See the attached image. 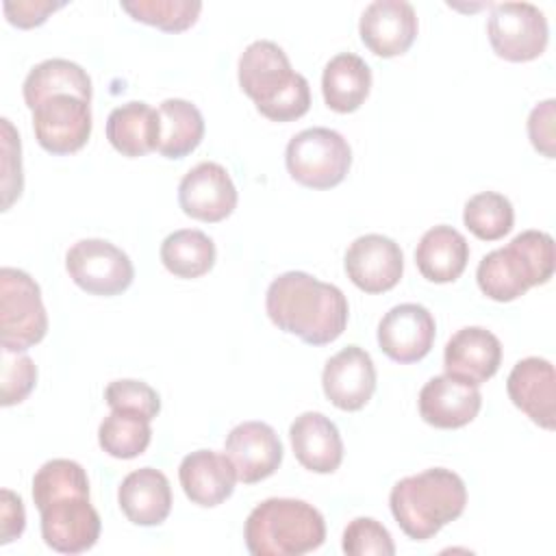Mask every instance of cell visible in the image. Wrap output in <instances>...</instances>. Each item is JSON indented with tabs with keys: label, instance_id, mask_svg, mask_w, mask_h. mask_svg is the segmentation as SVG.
Masks as SVG:
<instances>
[{
	"label": "cell",
	"instance_id": "cell-1",
	"mask_svg": "<svg viewBox=\"0 0 556 556\" xmlns=\"http://www.w3.org/2000/svg\"><path fill=\"white\" fill-rule=\"evenodd\" d=\"M265 311L278 330L308 345L339 339L350 315L343 291L306 271H285L274 278L265 293Z\"/></svg>",
	"mask_w": 556,
	"mask_h": 556
},
{
	"label": "cell",
	"instance_id": "cell-2",
	"mask_svg": "<svg viewBox=\"0 0 556 556\" xmlns=\"http://www.w3.org/2000/svg\"><path fill=\"white\" fill-rule=\"evenodd\" d=\"M239 87L271 122H293L311 109L308 80L293 72L287 52L269 41H252L239 56Z\"/></svg>",
	"mask_w": 556,
	"mask_h": 556
},
{
	"label": "cell",
	"instance_id": "cell-3",
	"mask_svg": "<svg viewBox=\"0 0 556 556\" xmlns=\"http://www.w3.org/2000/svg\"><path fill=\"white\" fill-rule=\"evenodd\" d=\"M389 506L406 536L428 541L443 526L463 515L467 486L456 471L432 467L395 482Z\"/></svg>",
	"mask_w": 556,
	"mask_h": 556
},
{
	"label": "cell",
	"instance_id": "cell-4",
	"mask_svg": "<svg viewBox=\"0 0 556 556\" xmlns=\"http://www.w3.org/2000/svg\"><path fill=\"white\" fill-rule=\"evenodd\" d=\"M243 539L254 556H302L324 543L326 521L304 500L269 497L248 515Z\"/></svg>",
	"mask_w": 556,
	"mask_h": 556
},
{
	"label": "cell",
	"instance_id": "cell-5",
	"mask_svg": "<svg viewBox=\"0 0 556 556\" xmlns=\"http://www.w3.org/2000/svg\"><path fill=\"white\" fill-rule=\"evenodd\" d=\"M554 239L543 230H523L480 261L476 280L486 298L513 302L530 287L545 285L554 276Z\"/></svg>",
	"mask_w": 556,
	"mask_h": 556
},
{
	"label": "cell",
	"instance_id": "cell-6",
	"mask_svg": "<svg viewBox=\"0 0 556 556\" xmlns=\"http://www.w3.org/2000/svg\"><path fill=\"white\" fill-rule=\"evenodd\" d=\"M285 163L289 176L308 189H330L343 182L352 165L348 139L324 126L304 128L287 143Z\"/></svg>",
	"mask_w": 556,
	"mask_h": 556
},
{
	"label": "cell",
	"instance_id": "cell-7",
	"mask_svg": "<svg viewBox=\"0 0 556 556\" xmlns=\"http://www.w3.org/2000/svg\"><path fill=\"white\" fill-rule=\"evenodd\" d=\"M48 332V313L35 278L15 267L0 269V345L26 352Z\"/></svg>",
	"mask_w": 556,
	"mask_h": 556
},
{
	"label": "cell",
	"instance_id": "cell-8",
	"mask_svg": "<svg viewBox=\"0 0 556 556\" xmlns=\"http://www.w3.org/2000/svg\"><path fill=\"white\" fill-rule=\"evenodd\" d=\"M486 35L493 52L513 63L541 56L547 48V17L532 2H500L491 7Z\"/></svg>",
	"mask_w": 556,
	"mask_h": 556
},
{
	"label": "cell",
	"instance_id": "cell-9",
	"mask_svg": "<svg viewBox=\"0 0 556 556\" xmlns=\"http://www.w3.org/2000/svg\"><path fill=\"white\" fill-rule=\"evenodd\" d=\"M70 278L91 295H117L132 285L135 267L128 254L104 239H80L65 254Z\"/></svg>",
	"mask_w": 556,
	"mask_h": 556
},
{
	"label": "cell",
	"instance_id": "cell-10",
	"mask_svg": "<svg viewBox=\"0 0 556 556\" xmlns=\"http://www.w3.org/2000/svg\"><path fill=\"white\" fill-rule=\"evenodd\" d=\"M41 539L59 554H80L100 539L102 521L89 495H65L39 508Z\"/></svg>",
	"mask_w": 556,
	"mask_h": 556
},
{
	"label": "cell",
	"instance_id": "cell-11",
	"mask_svg": "<svg viewBox=\"0 0 556 556\" xmlns=\"http://www.w3.org/2000/svg\"><path fill=\"white\" fill-rule=\"evenodd\" d=\"M37 143L50 154L78 152L91 135L89 102L78 96H52L33 109Z\"/></svg>",
	"mask_w": 556,
	"mask_h": 556
},
{
	"label": "cell",
	"instance_id": "cell-12",
	"mask_svg": "<svg viewBox=\"0 0 556 556\" xmlns=\"http://www.w3.org/2000/svg\"><path fill=\"white\" fill-rule=\"evenodd\" d=\"M178 204L185 215L200 222H222L237 206V187L224 165L202 161L178 185Z\"/></svg>",
	"mask_w": 556,
	"mask_h": 556
},
{
	"label": "cell",
	"instance_id": "cell-13",
	"mask_svg": "<svg viewBox=\"0 0 556 556\" xmlns=\"http://www.w3.org/2000/svg\"><path fill=\"white\" fill-rule=\"evenodd\" d=\"M343 267L348 278L365 293H384L393 289L404 271L400 245L384 235H363L345 250Z\"/></svg>",
	"mask_w": 556,
	"mask_h": 556
},
{
	"label": "cell",
	"instance_id": "cell-14",
	"mask_svg": "<svg viewBox=\"0 0 556 556\" xmlns=\"http://www.w3.org/2000/svg\"><path fill=\"white\" fill-rule=\"evenodd\" d=\"M437 324L432 313L415 302H404L384 313L378 324V345L395 363L421 361L434 343Z\"/></svg>",
	"mask_w": 556,
	"mask_h": 556
},
{
	"label": "cell",
	"instance_id": "cell-15",
	"mask_svg": "<svg viewBox=\"0 0 556 556\" xmlns=\"http://www.w3.org/2000/svg\"><path fill=\"white\" fill-rule=\"evenodd\" d=\"M417 13L406 0H376L365 7L358 35L376 56L391 59L404 54L417 37Z\"/></svg>",
	"mask_w": 556,
	"mask_h": 556
},
{
	"label": "cell",
	"instance_id": "cell-16",
	"mask_svg": "<svg viewBox=\"0 0 556 556\" xmlns=\"http://www.w3.org/2000/svg\"><path fill=\"white\" fill-rule=\"evenodd\" d=\"M480 406L482 395L478 384L452 374L430 378L419 391L421 419L441 430H454L471 424L480 413Z\"/></svg>",
	"mask_w": 556,
	"mask_h": 556
},
{
	"label": "cell",
	"instance_id": "cell-17",
	"mask_svg": "<svg viewBox=\"0 0 556 556\" xmlns=\"http://www.w3.org/2000/svg\"><path fill=\"white\" fill-rule=\"evenodd\" d=\"M324 395L341 410H361L376 391V367L358 345H348L330 356L321 371Z\"/></svg>",
	"mask_w": 556,
	"mask_h": 556
},
{
	"label": "cell",
	"instance_id": "cell-18",
	"mask_svg": "<svg viewBox=\"0 0 556 556\" xmlns=\"http://www.w3.org/2000/svg\"><path fill=\"white\" fill-rule=\"evenodd\" d=\"M226 454L243 484H254L271 473L282 463V443L276 430L265 421L237 424L226 437Z\"/></svg>",
	"mask_w": 556,
	"mask_h": 556
},
{
	"label": "cell",
	"instance_id": "cell-19",
	"mask_svg": "<svg viewBox=\"0 0 556 556\" xmlns=\"http://www.w3.org/2000/svg\"><path fill=\"white\" fill-rule=\"evenodd\" d=\"M513 404L536 426L554 430L556 426V374L547 358L528 356L519 361L506 380Z\"/></svg>",
	"mask_w": 556,
	"mask_h": 556
},
{
	"label": "cell",
	"instance_id": "cell-20",
	"mask_svg": "<svg viewBox=\"0 0 556 556\" xmlns=\"http://www.w3.org/2000/svg\"><path fill=\"white\" fill-rule=\"evenodd\" d=\"M178 480L185 495L204 508L226 502L237 484V469L228 454L195 450L180 460Z\"/></svg>",
	"mask_w": 556,
	"mask_h": 556
},
{
	"label": "cell",
	"instance_id": "cell-21",
	"mask_svg": "<svg viewBox=\"0 0 556 556\" xmlns=\"http://www.w3.org/2000/svg\"><path fill=\"white\" fill-rule=\"evenodd\" d=\"M500 363L502 343L491 330L482 326L460 328L445 343V374L465 378L478 387L497 374Z\"/></svg>",
	"mask_w": 556,
	"mask_h": 556
},
{
	"label": "cell",
	"instance_id": "cell-22",
	"mask_svg": "<svg viewBox=\"0 0 556 556\" xmlns=\"http://www.w3.org/2000/svg\"><path fill=\"white\" fill-rule=\"evenodd\" d=\"M289 439L298 463L315 473H332L343 460V441L330 417L306 410L289 426Z\"/></svg>",
	"mask_w": 556,
	"mask_h": 556
},
{
	"label": "cell",
	"instance_id": "cell-23",
	"mask_svg": "<svg viewBox=\"0 0 556 556\" xmlns=\"http://www.w3.org/2000/svg\"><path fill=\"white\" fill-rule=\"evenodd\" d=\"M117 502L130 523L159 526L172 510L169 480L154 467L135 469L122 480L117 489Z\"/></svg>",
	"mask_w": 556,
	"mask_h": 556
},
{
	"label": "cell",
	"instance_id": "cell-24",
	"mask_svg": "<svg viewBox=\"0 0 556 556\" xmlns=\"http://www.w3.org/2000/svg\"><path fill=\"white\" fill-rule=\"evenodd\" d=\"M106 139L122 156L128 159L156 150L161 139L159 111L141 100L115 106L106 117Z\"/></svg>",
	"mask_w": 556,
	"mask_h": 556
},
{
	"label": "cell",
	"instance_id": "cell-25",
	"mask_svg": "<svg viewBox=\"0 0 556 556\" xmlns=\"http://www.w3.org/2000/svg\"><path fill=\"white\" fill-rule=\"evenodd\" d=\"M469 261L467 239L452 226H434L426 230L415 250L419 274L437 285L454 282L460 278Z\"/></svg>",
	"mask_w": 556,
	"mask_h": 556
},
{
	"label": "cell",
	"instance_id": "cell-26",
	"mask_svg": "<svg viewBox=\"0 0 556 556\" xmlns=\"http://www.w3.org/2000/svg\"><path fill=\"white\" fill-rule=\"evenodd\" d=\"M371 70L354 52L332 56L321 74V93L328 109L337 113L356 111L369 96Z\"/></svg>",
	"mask_w": 556,
	"mask_h": 556
},
{
	"label": "cell",
	"instance_id": "cell-27",
	"mask_svg": "<svg viewBox=\"0 0 556 556\" xmlns=\"http://www.w3.org/2000/svg\"><path fill=\"white\" fill-rule=\"evenodd\" d=\"M22 93L28 109H37L43 100L52 96H63V93L78 96L91 102V78L74 61L46 59L26 74Z\"/></svg>",
	"mask_w": 556,
	"mask_h": 556
},
{
	"label": "cell",
	"instance_id": "cell-28",
	"mask_svg": "<svg viewBox=\"0 0 556 556\" xmlns=\"http://www.w3.org/2000/svg\"><path fill=\"white\" fill-rule=\"evenodd\" d=\"M161 139L156 152L165 159H185L204 139V117L195 104L182 98H167L159 104Z\"/></svg>",
	"mask_w": 556,
	"mask_h": 556
},
{
	"label": "cell",
	"instance_id": "cell-29",
	"mask_svg": "<svg viewBox=\"0 0 556 556\" xmlns=\"http://www.w3.org/2000/svg\"><path fill=\"white\" fill-rule=\"evenodd\" d=\"M215 256L213 239L195 228L174 230L161 243V263L165 269L187 280L208 274L215 265Z\"/></svg>",
	"mask_w": 556,
	"mask_h": 556
},
{
	"label": "cell",
	"instance_id": "cell-30",
	"mask_svg": "<svg viewBox=\"0 0 556 556\" xmlns=\"http://www.w3.org/2000/svg\"><path fill=\"white\" fill-rule=\"evenodd\" d=\"M146 415L124 408H111V413L100 421L98 443L113 458H137L143 454L152 439V428Z\"/></svg>",
	"mask_w": 556,
	"mask_h": 556
},
{
	"label": "cell",
	"instance_id": "cell-31",
	"mask_svg": "<svg viewBox=\"0 0 556 556\" xmlns=\"http://www.w3.org/2000/svg\"><path fill=\"white\" fill-rule=\"evenodd\" d=\"M463 222L467 230L478 239L497 241L510 232L515 224V211L506 195L497 191H480L467 200Z\"/></svg>",
	"mask_w": 556,
	"mask_h": 556
},
{
	"label": "cell",
	"instance_id": "cell-32",
	"mask_svg": "<svg viewBox=\"0 0 556 556\" xmlns=\"http://www.w3.org/2000/svg\"><path fill=\"white\" fill-rule=\"evenodd\" d=\"M65 495H89L87 471L76 460L52 458L33 478V502L37 508H43L48 502Z\"/></svg>",
	"mask_w": 556,
	"mask_h": 556
},
{
	"label": "cell",
	"instance_id": "cell-33",
	"mask_svg": "<svg viewBox=\"0 0 556 556\" xmlns=\"http://www.w3.org/2000/svg\"><path fill=\"white\" fill-rule=\"evenodd\" d=\"M122 11H126L132 20L156 26L165 33H182L198 22L202 11V2L191 0H135L122 2Z\"/></svg>",
	"mask_w": 556,
	"mask_h": 556
},
{
	"label": "cell",
	"instance_id": "cell-34",
	"mask_svg": "<svg viewBox=\"0 0 556 556\" xmlns=\"http://www.w3.org/2000/svg\"><path fill=\"white\" fill-rule=\"evenodd\" d=\"M343 552L348 556H393L395 545L389 530L371 519V517H356L343 530Z\"/></svg>",
	"mask_w": 556,
	"mask_h": 556
},
{
	"label": "cell",
	"instance_id": "cell-35",
	"mask_svg": "<svg viewBox=\"0 0 556 556\" xmlns=\"http://www.w3.org/2000/svg\"><path fill=\"white\" fill-rule=\"evenodd\" d=\"M2 406L24 402L37 382V367L26 352L2 348Z\"/></svg>",
	"mask_w": 556,
	"mask_h": 556
},
{
	"label": "cell",
	"instance_id": "cell-36",
	"mask_svg": "<svg viewBox=\"0 0 556 556\" xmlns=\"http://www.w3.org/2000/svg\"><path fill=\"white\" fill-rule=\"evenodd\" d=\"M104 400L111 408H124L146 415L148 419H154L161 410V397L159 393L143 380H113L104 389Z\"/></svg>",
	"mask_w": 556,
	"mask_h": 556
},
{
	"label": "cell",
	"instance_id": "cell-37",
	"mask_svg": "<svg viewBox=\"0 0 556 556\" xmlns=\"http://www.w3.org/2000/svg\"><path fill=\"white\" fill-rule=\"evenodd\" d=\"M2 211H9L11 204L22 195L24 176H22V146L20 135L15 132L11 119L2 117Z\"/></svg>",
	"mask_w": 556,
	"mask_h": 556
},
{
	"label": "cell",
	"instance_id": "cell-38",
	"mask_svg": "<svg viewBox=\"0 0 556 556\" xmlns=\"http://www.w3.org/2000/svg\"><path fill=\"white\" fill-rule=\"evenodd\" d=\"M554 104L556 100H543L530 111L528 117V137L536 152L547 159H554Z\"/></svg>",
	"mask_w": 556,
	"mask_h": 556
},
{
	"label": "cell",
	"instance_id": "cell-39",
	"mask_svg": "<svg viewBox=\"0 0 556 556\" xmlns=\"http://www.w3.org/2000/svg\"><path fill=\"white\" fill-rule=\"evenodd\" d=\"M65 2H50V0H17V2H2V11L9 24L17 28H35L43 24L56 9Z\"/></svg>",
	"mask_w": 556,
	"mask_h": 556
},
{
	"label": "cell",
	"instance_id": "cell-40",
	"mask_svg": "<svg viewBox=\"0 0 556 556\" xmlns=\"http://www.w3.org/2000/svg\"><path fill=\"white\" fill-rule=\"evenodd\" d=\"M26 526V510L20 495H15L11 489H2V502H0V543L7 545L22 536Z\"/></svg>",
	"mask_w": 556,
	"mask_h": 556
}]
</instances>
